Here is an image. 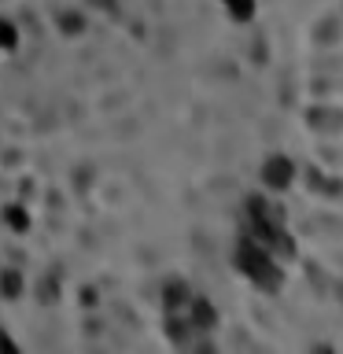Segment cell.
<instances>
[{
  "mask_svg": "<svg viewBox=\"0 0 343 354\" xmlns=\"http://www.w3.org/2000/svg\"><path fill=\"white\" fill-rule=\"evenodd\" d=\"M340 299H343V288H340Z\"/></svg>",
  "mask_w": 343,
  "mask_h": 354,
  "instance_id": "obj_15",
  "label": "cell"
},
{
  "mask_svg": "<svg viewBox=\"0 0 343 354\" xmlns=\"http://www.w3.org/2000/svg\"><path fill=\"white\" fill-rule=\"evenodd\" d=\"M4 225L11 232H30V210L22 203H8L4 207Z\"/></svg>",
  "mask_w": 343,
  "mask_h": 354,
  "instance_id": "obj_7",
  "label": "cell"
},
{
  "mask_svg": "<svg viewBox=\"0 0 343 354\" xmlns=\"http://www.w3.org/2000/svg\"><path fill=\"white\" fill-rule=\"evenodd\" d=\"M192 321L181 317V310H174V314H166V339L177 343V347H188L192 343Z\"/></svg>",
  "mask_w": 343,
  "mask_h": 354,
  "instance_id": "obj_6",
  "label": "cell"
},
{
  "mask_svg": "<svg viewBox=\"0 0 343 354\" xmlns=\"http://www.w3.org/2000/svg\"><path fill=\"white\" fill-rule=\"evenodd\" d=\"M221 4H225V11H229L232 22H251L254 11H259V4H254V0H221Z\"/></svg>",
  "mask_w": 343,
  "mask_h": 354,
  "instance_id": "obj_8",
  "label": "cell"
},
{
  "mask_svg": "<svg viewBox=\"0 0 343 354\" xmlns=\"http://www.w3.org/2000/svg\"><path fill=\"white\" fill-rule=\"evenodd\" d=\"M232 262H237V270L248 277V281L259 288V292H266V295H277V292L284 288V270L277 266V254L266 248L262 240L243 236V240L237 243Z\"/></svg>",
  "mask_w": 343,
  "mask_h": 354,
  "instance_id": "obj_1",
  "label": "cell"
},
{
  "mask_svg": "<svg viewBox=\"0 0 343 354\" xmlns=\"http://www.w3.org/2000/svg\"><path fill=\"white\" fill-rule=\"evenodd\" d=\"M188 321H192L196 332H214L218 328V306L203 295H192L188 299Z\"/></svg>",
  "mask_w": 343,
  "mask_h": 354,
  "instance_id": "obj_4",
  "label": "cell"
},
{
  "mask_svg": "<svg viewBox=\"0 0 343 354\" xmlns=\"http://www.w3.org/2000/svg\"><path fill=\"white\" fill-rule=\"evenodd\" d=\"M262 185L270 188V192H284V188H292L295 185V162L288 159V155H281V151L266 155V162H262Z\"/></svg>",
  "mask_w": 343,
  "mask_h": 354,
  "instance_id": "obj_3",
  "label": "cell"
},
{
  "mask_svg": "<svg viewBox=\"0 0 343 354\" xmlns=\"http://www.w3.org/2000/svg\"><path fill=\"white\" fill-rule=\"evenodd\" d=\"M55 22H59V30L66 33V37H77V33L85 30V15H82V11H59V19H55Z\"/></svg>",
  "mask_w": 343,
  "mask_h": 354,
  "instance_id": "obj_11",
  "label": "cell"
},
{
  "mask_svg": "<svg viewBox=\"0 0 343 354\" xmlns=\"http://www.w3.org/2000/svg\"><path fill=\"white\" fill-rule=\"evenodd\" d=\"M19 48V26L11 19H0V52H15Z\"/></svg>",
  "mask_w": 343,
  "mask_h": 354,
  "instance_id": "obj_12",
  "label": "cell"
},
{
  "mask_svg": "<svg viewBox=\"0 0 343 354\" xmlns=\"http://www.w3.org/2000/svg\"><path fill=\"white\" fill-rule=\"evenodd\" d=\"M82 306H96V288H82Z\"/></svg>",
  "mask_w": 343,
  "mask_h": 354,
  "instance_id": "obj_13",
  "label": "cell"
},
{
  "mask_svg": "<svg viewBox=\"0 0 343 354\" xmlns=\"http://www.w3.org/2000/svg\"><path fill=\"white\" fill-rule=\"evenodd\" d=\"M248 221H251L254 240H262L266 248H270L273 236H281V232H284V207L254 192V196H248Z\"/></svg>",
  "mask_w": 343,
  "mask_h": 354,
  "instance_id": "obj_2",
  "label": "cell"
},
{
  "mask_svg": "<svg viewBox=\"0 0 343 354\" xmlns=\"http://www.w3.org/2000/svg\"><path fill=\"white\" fill-rule=\"evenodd\" d=\"M188 299H192V288H188L185 277H170V281L163 284V310H166V314H174V310H185Z\"/></svg>",
  "mask_w": 343,
  "mask_h": 354,
  "instance_id": "obj_5",
  "label": "cell"
},
{
  "mask_svg": "<svg viewBox=\"0 0 343 354\" xmlns=\"http://www.w3.org/2000/svg\"><path fill=\"white\" fill-rule=\"evenodd\" d=\"M93 4H96V8H107V11L115 8V4H111V0H93Z\"/></svg>",
  "mask_w": 343,
  "mask_h": 354,
  "instance_id": "obj_14",
  "label": "cell"
},
{
  "mask_svg": "<svg viewBox=\"0 0 343 354\" xmlns=\"http://www.w3.org/2000/svg\"><path fill=\"white\" fill-rule=\"evenodd\" d=\"M59 288H63V277H59V273H44V281L37 284L41 303H44V306H52L55 299H59Z\"/></svg>",
  "mask_w": 343,
  "mask_h": 354,
  "instance_id": "obj_9",
  "label": "cell"
},
{
  "mask_svg": "<svg viewBox=\"0 0 343 354\" xmlns=\"http://www.w3.org/2000/svg\"><path fill=\"white\" fill-rule=\"evenodd\" d=\"M0 295L19 299L22 295V273L19 270H0Z\"/></svg>",
  "mask_w": 343,
  "mask_h": 354,
  "instance_id": "obj_10",
  "label": "cell"
}]
</instances>
